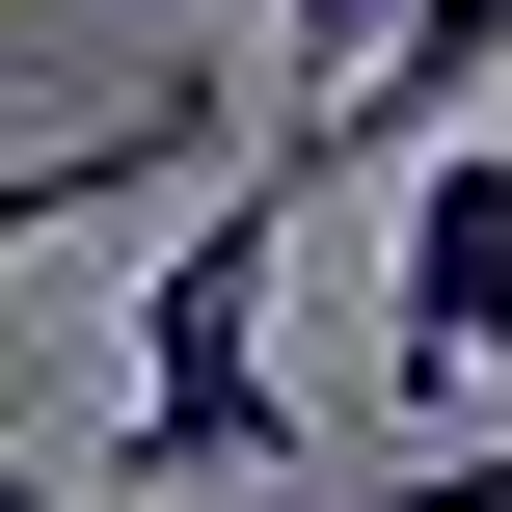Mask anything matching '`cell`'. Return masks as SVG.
<instances>
[{"mask_svg":"<svg viewBox=\"0 0 512 512\" xmlns=\"http://www.w3.org/2000/svg\"><path fill=\"white\" fill-rule=\"evenodd\" d=\"M324 512H512V459H432V486H324Z\"/></svg>","mask_w":512,"mask_h":512,"instance_id":"cell-5","label":"cell"},{"mask_svg":"<svg viewBox=\"0 0 512 512\" xmlns=\"http://www.w3.org/2000/svg\"><path fill=\"white\" fill-rule=\"evenodd\" d=\"M270 243H297V189L216 162V216L135 270V486H297V405H270Z\"/></svg>","mask_w":512,"mask_h":512,"instance_id":"cell-1","label":"cell"},{"mask_svg":"<svg viewBox=\"0 0 512 512\" xmlns=\"http://www.w3.org/2000/svg\"><path fill=\"white\" fill-rule=\"evenodd\" d=\"M378 324H405V405H432V378H512V135H432V162H405Z\"/></svg>","mask_w":512,"mask_h":512,"instance_id":"cell-2","label":"cell"},{"mask_svg":"<svg viewBox=\"0 0 512 512\" xmlns=\"http://www.w3.org/2000/svg\"><path fill=\"white\" fill-rule=\"evenodd\" d=\"M0 512H81V486H54V459H27V432H0Z\"/></svg>","mask_w":512,"mask_h":512,"instance_id":"cell-6","label":"cell"},{"mask_svg":"<svg viewBox=\"0 0 512 512\" xmlns=\"http://www.w3.org/2000/svg\"><path fill=\"white\" fill-rule=\"evenodd\" d=\"M378 27H405V0H270V135H324V108L378 81Z\"/></svg>","mask_w":512,"mask_h":512,"instance_id":"cell-4","label":"cell"},{"mask_svg":"<svg viewBox=\"0 0 512 512\" xmlns=\"http://www.w3.org/2000/svg\"><path fill=\"white\" fill-rule=\"evenodd\" d=\"M162 162H216V81H162V108H108V135H0V270H27L54 216H135Z\"/></svg>","mask_w":512,"mask_h":512,"instance_id":"cell-3","label":"cell"}]
</instances>
